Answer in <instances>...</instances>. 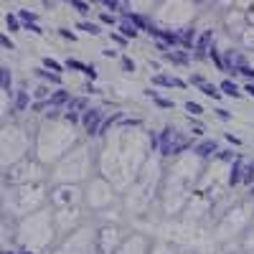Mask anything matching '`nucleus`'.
<instances>
[{
  "label": "nucleus",
  "instance_id": "1",
  "mask_svg": "<svg viewBox=\"0 0 254 254\" xmlns=\"http://www.w3.org/2000/svg\"><path fill=\"white\" fill-rule=\"evenodd\" d=\"M190 145H193V140L183 137L176 127H165V132H160V147H158V150L165 158H171V155H178V153L188 150Z\"/></svg>",
  "mask_w": 254,
  "mask_h": 254
},
{
  "label": "nucleus",
  "instance_id": "2",
  "mask_svg": "<svg viewBox=\"0 0 254 254\" xmlns=\"http://www.w3.org/2000/svg\"><path fill=\"white\" fill-rule=\"evenodd\" d=\"M81 125L87 130V135H99L102 125H104V112L99 107H87L81 112Z\"/></svg>",
  "mask_w": 254,
  "mask_h": 254
},
{
  "label": "nucleus",
  "instance_id": "3",
  "mask_svg": "<svg viewBox=\"0 0 254 254\" xmlns=\"http://www.w3.org/2000/svg\"><path fill=\"white\" fill-rule=\"evenodd\" d=\"M153 87H165V89H186V81L183 79H178V76H171V74H155L153 76Z\"/></svg>",
  "mask_w": 254,
  "mask_h": 254
},
{
  "label": "nucleus",
  "instance_id": "4",
  "mask_svg": "<svg viewBox=\"0 0 254 254\" xmlns=\"http://www.w3.org/2000/svg\"><path fill=\"white\" fill-rule=\"evenodd\" d=\"M244 168H247L244 155H237V160L231 163V171H229V186H237V183H242V178H244Z\"/></svg>",
  "mask_w": 254,
  "mask_h": 254
},
{
  "label": "nucleus",
  "instance_id": "5",
  "mask_svg": "<svg viewBox=\"0 0 254 254\" xmlns=\"http://www.w3.org/2000/svg\"><path fill=\"white\" fill-rule=\"evenodd\" d=\"M221 147L216 145V140H201L198 145H193V153L198 158H211V155H219Z\"/></svg>",
  "mask_w": 254,
  "mask_h": 254
},
{
  "label": "nucleus",
  "instance_id": "6",
  "mask_svg": "<svg viewBox=\"0 0 254 254\" xmlns=\"http://www.w3.org/2000/svg\"><path fill=\"white\" fill-rule=\"evenodd\" d=\"M64 64H66V69H74V71H81L84 76H89V79H97V69L94 66H87V64H81L76 59H66Z\"/></svg>",
  "mask_w": 254,
  "mask_h": 254
},
{
  "label": "nucleus",
  "instance_id": "7",
  "mask_svg": "<svg viewBox=\"0 0 254 254\" xmlns=\"http://www.w3.org/2000/svg\"><path fill=\"white\" fill-rule=\"evenodd\" d=\"M219 87H221V92L226 94V97H231V99H239L244 92H242V87H239V84L234 81V79H224L221 84H219Z\"/></svg>",
  "mask_w": 254,
  "mask_h": 254
},
{
  "label": "nucleus",
  "instance_id": "8",
  "mask_svg": "<svg viewBox=\"0 0 254 254\" xmlns=\"http://www.w3.org/2000/svg\"><path fill=\"white\" fill-rule=\"evenodd\" d=\"M69 102H71V92L69 89H56L51 94V107H66Z\"/></svg>",
  "mask_w": 254,
  "mask_h": 254
},
{
  "label": "nucleus",
  "instance_id": "9",
  "mask_svg": "<svg viewBox=\"0 0 254 254\" xmlns=\"http://www.w3.org/2000/svg\"><path fill=\"white\" fill-rule=\"evenodd\" d=\"M31 104V99H28V92H23V89H18L15 92V97H13V107H15V112H23L26 107Z\"/></svg>",
  "mask_w": 254,
  "mask_h": 254
},
{
  "label": "nucleus",
  "instance_id": "10",
  "mask_svg": "<svg viewBox=\"0 0 254 254\" xmlns=\"http://www.w3.org/2000/svg\"><path fill=\"white\" fill-rule=\"evenodd\" d=\"M36 74L44 79V81H49V84H61V74H56V71H51V69H46V66L36 69Z\"/></svg>",
  "mask_w": 254,
  "mask_h": 254
},
{
  "label": "nucleus",
  "instance_id": "11",
  "mask_svg": "<svg viewBox=\"0 0 254 254\" xmlns=\"http://www.w3.org/2000/svg\"><path fill=\"white\" fill-rule=\"evenodd\" d=\"M87 107H89V102L84 99V97H71V102L66 104V110H69V112H79V115L87 110Z\"/></svg>",
  "mask_w": 254,
  "mask_h": 254
},
{
  "label": "nucleus",
  "instance_id": "12",
  "mask_svg": "<svg viewBox=\"0 0 254 254\" xmlns=\"http://www.w3.org/2000/svg\"><path fill=\"white\" fill-rule=\"evenodd\" d=\"M198 89H201L206 97H211V99H221V94H224V92H221V87H216V84H208V81H203Z\"/></svg>",
  "mask_w": 254,
  "mask_h": 254
},
{
  "label": "nucleus",
  "instance_id": "13",
  "mask_svg": "<svg viewBox=\"0 0 254 254\" xmlns=\"http://www.w3.org/2000/svg\"><path fill=\"white\" fill-rule=\"evenodd\" d=\"M0 76H3V92L5 94H15L13 92V74H10V69L3 66V69H0Z\"/></svg>",
  "mask_w": 254,
  "mask_h": 254
},
{
  "label": "nucleus",
  "instance_id": "14",
  "mask_svg": "<svg viewBox=\"0 0 254 254\" xmlns=\"http://www.w3.org/2000/svg\"><path fill=\"white\" fill-rule=\"evenodd\" d=\"M242 183H244V186H252V183H254V160H252V163H247V168H244V178H242Z\"/></svg>",
  "mask_w": 254,
  "mask_h": 254
},
{
  "label": "nucleus",
  "instance_id": "15",
  "mask_svg": "<svg viewBox=\"0 0 254 254\" xmlns=\"http://www.w3.org/2000/svg\"><path fill=\"white\" fill-rule=\"evenodd\" d=\"M44 66H46V69H51V71H56V74H61L66 64H59V61H54V59H44Z\"/></svg>",
  "mask_w": 254,
  "mask_h": 254
},
{
  "label": "nucleus",
  "instance_id": "16",
  "mask_svg": "<svg viewBox=\"0 0 254 254\" xmlns=\"http://www.w3.org/2000/svg\"><path fill=\"white\" fill-rule=\"evenodd\" d=\"M186 112H190L193 117H198V115H203V107L198 102H186Z\"/></svg>",
  "mask_w": 254,
  "mask_h": 254
},
{
  "label": "nucleus",
  "instance_id": "17",
  "mask_svg": "<svg viewBox=\"0 0 254 254\" xmlns=\"http://www.w3.org/2000/svg\"><path fill=\"white\" fill-rule=\"evenodd\" d=\"M153 102L158 104V107H163V110H173V99H165V97H153Z\"/></svg>",
  "mask_w": 254,
  "mask_h": 254
},
{
  "label": "nucleus",
  "instance_id": "18",
  "mask_svg": "<svg viewBox=\"0 0 254 254\" xmlns=\"http://www.w3.org/2000/svg\"><path fill=\"white\" fill-rule=\"evenodd\" d=\"M51 94H54V92H49V87H36L33 99H51Z\"/></svg>",
  "mask_w": 254,
  "mask_h": 254
},
{
  "label": "nucleus",
  "instance_id": "19",
  "mask_svg": "<svg viewBox=\"0 0 254 254\" xmlns=\"http://www.w3.org/2000/svg\"><path fill=\"white\" fill-rule=\"evenodd\" d=\"M219 160H224V163H234L237 160V155H234V150H219V155H216Z\"/></svg>",
  "mask_w": 254,
  "mask_h": 254
},
{
  "label": "nucleus",
  "instance_id": "20",
  "mask_svg": "<svg viewBox=\"0 0 254 254\" xmlns=\"http://www.w3.org/2000/svg\"><path fill=\"white\" fill-rule=\"evenodd\" d=\"M122 33H125V38H135L137 36V28L132 23H122Z\"/></svg>",
  "mask_w": 254,
  "mask_h": 254
},
{
  "label": "nucleus",
  "instance_id": "21",
  "mask_svg": "<svg viewBox=\"0 0 254 254\" xmlns=\"http://www.w3.org/2000/svg\"><path fill=\"white\" fill-rule=\"evenodd\" d=\"M122 69L132 74V71H135V61H132V59H127V56H122Z\"/></svg>",
  "mask_w": 254,
  "mask_h": 254
},
{
  "label": "nucleus",
  "instance_id": "22",
  "mask_svg": "<svg viewBox=\"0 0 254 254\" xmlns=\"http://www.w3.org/2000/svg\"><path fill=\"white\" fill-rule=\"evenodd\" d=\"M79 28H84V31L92 33V36H97V33H99V28H97L94 23H79Z\"/></svg>",
  "mask_w": 254,
  "mask_h": 254
},
{
  "label": "nucleus",
  "instance_id": "23",
  "mask_svg": "<svg viewBox=\"0 0 254 254\" xmlns=\"http://www.w3.org/2000/svg\"><path fill=\"white\" fill-rule=\"evenodd\" d=\"M203 81H206V79H203L201 74H190V79H188V84H193V87H201Z\"/></svg>",
  "mask_w": 254,
  "mask_h": 254
},
{
  "label": "nucleus",
  "instance_id": "24",
  "mask_svg": "<svg viewBox=\"0 0 254 254\" xmlns=\"http://www.w3.org/2000/svg\"><path fill=\"white\" fill-rule=\"evenodd\" d=\"M216 115H219V120H224V122H229V120H231V112H229V110H224V107H219V110H216Z\"/></svg>",
  "mask_w": 254,
  "mask_h": 254
},
{
  "label": "nucleus",
  "instance_id": "25",
  "mask_svg": "<svg viewBox=\"0 0 254 254\" xmlns=\"http://www.w3.org/2000/svg\"><path fill=\"white\" fill-rule=\"evenodd\" d=\"M244 92H247L249 97H254V81H247V84H244Z\"/></svg>",
  "mask_w": 254,
  "mask_h": 254
},
{
  "label": "nucleus",
  "instance_id": "26",
  "mask_svg": "<svg viewBox=\"0 0 254 254\" xmlns=\"http://www.w3.org/2000/svg\"><path fill=\"white\" fill-rule=\"evenodd\" d=\"M3 49L13 51V41H10V38H5V36H3Z\"/></svg>",
  "mask_w": 254,
  "mask_h": 254
},
{
  "label": "nucleus",
  "instance_id": "27",
  "mask_svg": "<svg viewBox=\"0 0 254 254\" xmlns=\"http://www.w3.org/2000/svg\"><path fill=\"white\" fill-rule=\"evenodd\" d=\"M226 140H229L231 145H242V140H239V137H234V135H226Z\"/></svg>",
  "mask_w": 254,
  "mask_h": 254
},
{
  "label": "nucleus",
  "instance_id": "28",
  "mask_svg": "<svg viewBox=\"0 0 254 254\" xmlns=\"http://www.w3.org/2000/svg\"><path fill=\"white\" fill-rule=\"evenodd\" d=\"M8 26H10V31H15V28H18V23H15V18H10V15H8Z\"/></svg>",
  "mask_w": 254,
  "mask_h": 254
},
{
  "label": "nucleus",
  "instance_id": "29",
  "mask_svg": "<svg viewBox=\"0 0 254 254\" xmlns=\"http://www.w3.org/2000/svg\"><path fill=\"white\" fill-rule=\"evenodd\" d=\"M249 196H252V198H254V186H252V188H249Z\"/></svg>",
  "mask_w": 254,
  "mask_h": 254
},
{
  "label": "nucleus",
  "instance_id": "30",
  "mask_svg": "<svg viewBox=\"0 0 254 254\" xmlns=\"http://www.w3.org/2000/svg\"><path fill=\"white\" fill-rule=\"evenodd\" d=\"M3 254H10V252H3Z\"/></svg>",
  "mask_w": 254,
  "mask_h": 254
}]
</instances>
